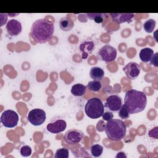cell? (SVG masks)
<instances>
[{"label": "cell", "instance_id": "cell-25", "mask_svg": "<svg viewBox=\"0 0 158 158\" xmlns=\"http://www.w3.org/2000/svg\"><path fill=\"white\" fill-rule=\"evenodd\" d=\"M20 153L23 157H28L31 154V148L28 145H24L20 148Z\"/></svg>", "mask_w": 158, "mask_h": 158}, {"label": "cell", "instance_id": "cell-4", "mask_svg": "<svg viewBox=\"0 0 158 158\" xmlns=\"http://www.w3.org/2000/svg\"><path fill=\"white\" fill-rule=\"evenodd\" d=\"M86 115L93 119L101 117L104 112V106L101 100L98 98L89 99L85 107Z\"/></svg>", "mask_w": 158, "mask_h": 158}, {"label": "cell", "instance_id": "cell-7", "mask_svg": "<svg viewBox=\"0 0 158 158\" xmlns=\"http://www.w3.org/2000/svg\"><path fill=\"white\" fill-rule=\"evenodd\" d=\"M27 118L31 125L34 126H40L46 120V112L41 109H34L29 112Z\"/></svg>", "mask_w": 158, "mask_h": 158}, {"label": "cell", "instance_id": "cell-6", "mask_svg": "<svg viewBox=\"0 0 158 158\" xmlns=\"http://www.w3.org/2000/svg\"><path fill=\"white\" fill-rule=\"evenodd\" d=\"M19 122V115L17 113L11 109H7L1 114V122L6 128L15 127Z\"/></svg>", "mask_w": 158, "mask_h": 158}, {"label": "cell", "instance_id": "cell-5", "mask_svg": "<svg viewBox=\"0 0 158 158\" xmlns=\"http://www.w3.org/2000/svg\"><path fill=\"white\" fill-rule=\"evenodd\" d=\"M117 57V49L113 46L106 44L102 46L97 52L96 57L99 60L106 62L114 61Z\"/></svg>", "mask_w": 158, "mask_h": 158}, {"label": "cell", "instance_id": "cell-27", "mask_svg": "<svg viewBox=\"0 0 158 158\" xmlns=\"http://www.w3.org/2000/svg\"><path fill=\"white\" fill-rule=\"evenodd\" d=\"M157 56H158V53L156 52L155 54H153L152 56L151 60H150V64L154 65V67H157L158 66V62H157Z\"/></svg>", "mask_w": 158, "mask_h": 158}, {"label": "cell", "instance_id": "cell-13", "mask_svg": "<svg viewBox=\"0 0 158 158\" xmlns=\"http://www.w3.org/2000/svg\"><path fill=\"white\" fill-rule=\"evenodd\" d=\"M112 21L117 23L130 22L135 17L133 13H110L109 14Z\"/></svg>", "mask_w": 158, "mask_h": 158}, {"label": "cell", "instance_id": "cell-24", "mask_svg": "<svg viewBox=\"0 0 158 158\" xmlns=\"http://www.w3.org/2000/svg\"><path fill=\"white\" fill-rule=\"evenodd\" d=\"M130 113L125 107V106L123 104L121 106L120 109L118 110V116L122 119H127L130 117Z\"/></svg>", "mask_w": 158, "mask_h": 158}, {"label": "cell", "instance_id": "cell-14", "mask_svg": "<svg viewBox=\"0 0 158 158\" xmlns=\"http://www.w3.org/2000/svg\"><path fill=\"white\" fill-rule=\"evenodd\" d=\"M95 48L94 43L91 40H86L80 45V50L82 54V59H86L91 55Z\"/></svg>", "mask_w": 158, "mask_h": 158}, {"label": "cell", "instance_id": "cell-23", "mask_svg": "<svg viewBox=\"0 0 158 158\" xmlns=\"http://www.w3.org/2000/svg\"><path fill=\"white\" fill-rule=\"evenodd\" d=\"M69 156V149L65 148H62L56 150L54 154L56 158H68Z\"/></svg>", "mask_w": 158, "mask_h": 158}, {"label": "cell", "instance_id": "cell-12", "mask_svg": "<svg viewBox=\"0 0 158 158\" xmlns=\"http://www.w3.org/2000/svg\"><path fill=\"white\" fill-rule=\"evenodd\" d=\"M6 29L7 34L10 36H17L22 32V24L17 20L11 19L7 23Z\"/></svg>", "mask_w": 158, "mask_h": 158}, {"label": "cell", "instance_id": "cell-10", "mask_svg": "<svg viewBox=\"0 0 158 158\" xmlns=\"http://www.w3.org/2000/svg\"><path fill=\"white\" fill-rule=\"evenodd\" d=\"M67 127L66 122L60 118L54 119L46 126L47 130L52 133L57 134L64 131Z\"/></svg>", "mask_w": 158, "mask_h": 158}, {"label": "cell", "instance_id": "cell-2", "mask_svg": "<svg viewBox=\"0 0 158 158\" xmlns=\"http://www.w3.org/2000/svg\"><path fill=\"white\" fill-rule=\"evenodd\" d=\"M146 104L147 98L144 93L133 89L126 92L123 104L130 114H137L144 110Z\"/></svg>", "mask_w": 158, "mask_h": 158}, {"label": "cell", "instance_id": "cell-15", "mask_svg": "<svg viewBox=\"0 0 158 158\" xmlns=\"http://www.w3.org/2000/svg\"><path fill=\"white\" fill-rule=\"evenodd\" d=\"M60 28L64 31H69L72 29L74 26V23L73 20L67 17H62L60 19L59 22Z\"/></svg>", "mask_w": 158, "mask_h": 158}, {"label": "cell", "instance_id": "cell-9", "mask_svg": "<svg viewBox=\"0 0 158 158\" xmlns=\"http://www.w3.org/2000/svg\"><path fill=\"white\" fill-rule=\"evenodd\" d=\"M123 70L125 72V73L128 78L130 80H135L139 75L141 66L135 62H130L123 67Z\"/></svg>", "mask_w": 158, "mask_h": 158}, {"label": "cell", "instance_id": "cell-3", "mask_svg": "<svg viewBox=\"0 0 158 158\" xmlns=\"http://www.w3.org/2000/svg\"><path fill=\"white\" fill-rule=\"evenodd\" d=\"M104 130L109 139L117 141L125 136L127 127L120 119H111L107 121Z\"/></svg>", "mask_w": 158, "mask_h": 158}, {"label": "cell", "instance_id": "cell-21", "mask_svg": "<svg viewBox=\"0 0 158 158\" xmlns=\"http://www.w3.org/2000/svg\"><path fill=\"white\" fill-rule=\"evenodd\" d=\"M156 27V21L154 19H150L147 20L143 23V28L144 30L149 33H152L154 31V29Z\"/></svg>", "mask_w": 158, "mask_h": 158}, {"label": "cell", "instance_id": "cell-31", "mask_svg": "<svg viewBox=\"0 0 158 158\" xmlns=\"http://www.w3.org/2000/svg\"><path fill=\"white\" fill-rule=\"evenodd\" d=\"M115 157L116 158H123V157H127V156L125 154V153L124 152H118L117 153V154L116 155V156H115Z\"/></svg>", "mask_w": 158, "mask_h": 158}, {"label": "cell", "instance_id": "cell-20", "mask_svg": "<svg viewBox=\"0 0 158 158\" xmlns=\"http://www.w3.org/2000/svg\"><path fill=\"white\" fill-rule=\"evenodd\" d=\"M102 85L100 81L98 80H93L90 81L88 83L87 87L89 91L92 92H98L101 88Z\"/></svg>", "mask_w": 158, "mask_h": 158}, {"label": "cell", "instance_id": "cell-22", "mask_svg": "<svg viewBox=\"0 0 158 158\" xmlns=\"http://www.w3.org/2000/svg\"><path fill=\"white\" fill-rule=\"evenodd\" d=\"M90 151L93 156L98 157L101 156V155L102 154L103 151V148L101 145L98 144H93L90 148Z\"/></svg>", "mask_w": 158, "mask_h": 158}, {"label": "cell", "instance_id": "cell-18", "mask_svg": "<svg viewBox=\"0 0 158 158\" xmlns=\"http://www.w3.org/2000/svg\"><path fill=\"white\" fill-rule=\"evenodd\" d=\"M154 54V51L149 48H145L141 49L139 56L141 60L143 62H148L150 61Z\"/></svg>", "mask_w": 158, "mask_h": 158}, {"label": "cell", "instance_id": "cell-28", "mask_svg": "<svg viewBox=\"0 0 158 158\" xmlns=\"http://www.w3.org/2000/svg\"><path fill=\"white\" fill-rule=\"evenodd\" d=\"M102 116L103 120H106V121H108L109 120H111L114 117L113 114L111 112H109V111H107V112H104V114Z\"/></svg>", "mask_w": 158, "mask_h": 158}, {"label": "cell", "instance_id": "cell-26", "mask_svg": "<svg viewBox=\"0 0 158 158\" xmlns=\"http://www.w3.org/2000/svg\"><path fill=\"white\" fill-rule=\"evenodd\" d=\"M106 123L104 122V120H99L96 125V130L98 131H102L105 130Z\"/></svg>", "mask_w": 158, "mask_h": 158}, {"label": "cell", "instance_id": "cell-16", "mask_svg": "<svg viewBox=\"0 0 158 158\" xmlns=\"http://www.w3.org/2000/svg\"><path fill=\"white\" fill-rule=\"evenodd\" d=\"M89 76L93 80L101 81L104 77V72L101 67H93L90 69Z\"/></svg>", "mask_w": 158, "mask_h": 158}, {"label": "cell", "instance_id": "cell-1", "mask_svg": "<svg viewBox=\"0 0 158 158\" xmlns=\"http://www.w3.org/2000/svg\"><path fill=\"white\" fill-rule=\"evenodd\" d=\"M54 31V27L52 23L44 19H40L33 23L30 35L36 43L44 44L52 38Z\"/></svg>", "mask_w": 158, "mask_h": 158}, {"label": "cell", "instance_id": "cell-17", "mask_svg": "<svg viewBox=\"0 0 158 158\" xmlns=\"http://www.w3.org/2000/svg\"><path fill=\"white\" fill-rule=\"evenodd\" d=\"M107 14L105 13H86L85 14V15L86 18L93 20L97 23H102L105 19L108 17Z\"/></svg>", "mask_w": 158, "mask_h": 158}, {"label": "cell", "instance_id": "cell-19", "mask_svg": "<svg viewBox=\"0 0 158 158\" xmlns=\"http://www.w3.org/2000/svg\"><path fill=\"white\" fill-rule=\"evenodd\" d=\"M70 91L75 96H82L86 92V86L81 83L75 84L72 86Z\"/></svg>", "mask_w": 158, "mask_h": 158}, {"label": "cell", "instance_id": "cell-8", "mask_svg": "<svg viewBox=\"0 0 158 158\" xmlns=\"http://www.w3.org/2000/svg\"><path fill=\"white\" fill-rule=\"evenodd\" d=\"M84 136V133L79 130L77 129H70L69 130L64 136V139L66 143L74 145L75 144L79 143Z\"/></svg>", "mask_w": 158, "mask_h": 158}, {"label": "cell", "instance_id": "cell-29", "mask_svg": "<svg viewBox=\"0 0 158 158\" xmlns=\"http://www.w3.org/2000/svg\"><path fill=\"white\" fill-rule=\"evenodd\" d=\"M157 127H156L155 128L151 129L148 133L149 136L151 138L157 139Z\"/></svg>", "mask_w": 158, "mask_h": 158}, {"label": "cell", "instance_id": "cell-11", "mask_svg": "<svg viewBox=\"0 0 158 158\" xmlns=\"http://www.w3.org/2000/svg\"><path fill=\"white\" fill-rule=\"evenodd\" d=\"M122 106V98L117 94L110 95L106 99L105 106L111 111H118Z\"/></svg>", "mask_w": 158, "mask_h": 158}, {"label": "cell", "instance_id": "cell-30", "mask_svg": "<svg viewBox=\"0 0 158 158\" xmlns=\"http://www.w3.org/2000/svg\"><path fill=\"white\" fill-rule=\"evenodd\" d=\"M7 14H0V19H1V25L0 26H3L7 22Z\"/></svg>", "mask_w": 158, "mask_h": 158}]
</instances>
